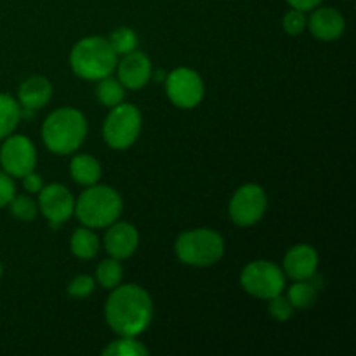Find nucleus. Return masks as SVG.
Wrapping results in <instances>:
<instances>
[{"instance_id":"f257e3e1","label":"nucleus","mask_w":356,"mask_h":356,"mask_svg":"<svg viewBox=\"0 0 356 356\" xmlns=\"http://www.w3.org/2000/svg\"><path fill=\"white\" fill-rule=\"evenodd\" d=\"M104 306L106 322L118 336L138 337L149 327L153 318V301L139 285H122L111 289Z\"/></svg>"},{"instance_id":"f03ea898","label":"nucleus","mask_w":356,"mask_h":356,"mask_svg":"<svg viewBox=\"0 0 356 356\" xmlns=\"http://www.w3.org/2000/svg\"><path fill=\"white\" fill-rule=\"evenodd\" d=\"M87 136V120L75 108H59L42 125L44 145L56 155H70L82 146Z\"/></svg>"},{"instance_id":"7ed1b4c3","label":"nucleus","mask_w":356,"mask_h":356,"mask_svg":"<svg viewBox=\"0 0 356 356\" xmlns=\"http://www.w3.org/2000/svg\"><path fill=\"white\" fill-rule=\"evenodd\" d=\"M73 73L83 80H101L111 75L117 66V54L108 38L86 37L73 45L70 52Z\"/></svg>"},{"instance_id":"20e7f679","label":"nucleus","mask_w":356,"mask_h":356,"mask_svg":"<svg viewBox=\"0 0 356 356\" xmlns=\"http://www.w3.org/2000/svg\"><path fill=\"white\" fill-rule=\"evenodd\" d=\"M122 207L124 204L117 190L103 184H92L87 186L79 200H75L73 214L87 228H106L120 218Z\"/></svg>"},{"instance_id":"39448f33","label":"nucleus","mask_w":356,"mask_h":356,"mask_svg":"<svg viewBox=\"0 0 356 356\" xmlns=\"http://www.w3.org/2000/svg\"><path fill=\"white\" fill-rule=\"evenodd\" d=\"M176 254L181 263L190 266H212L225 254V240L214 229H191L181 233L176 240Z\"/></svg>"},{"instance_id":"423d86ee","label":"nucleus","mask_w":356,"mask_h":356,"mask_svg":"<svg viewBox=\"0 0 356 356\" xmlns=\"http://www.w3.org/2000/svg\"><path fill=\"white\" fill-rule=\"evenodd\" d=\"M141 111L122 101L120 104L111 108L103 125V138L113 149H127L134 145L141 132Z\"/></svg>"},{"instance_id":"0eeeda50","label":"nucleus","mask_w":356,"mask_h":356,"mask_svg":"<svg viewBox=\"0 0 356 356\" xmlns=\"http://www.w3.org/2000/svg\"><path fill=\"white\" fill-rule=\"evenodd\" d=\"M243 291L257 299H271L285 289V273L270 261H252L240 275Z\"/></svg>"},{"instance_id":"6e6552de","label":"nucleus","mask_w":356,"mask_h":356,"mask_svg":"<svg viewBox=\"0 0 356 356\" xmlns=\"http://www.w3.org/2000/svg\"><path fill=\"white\" fill-rule=\"evenodd\" d=\"M268 207L266 193L257 184H243L229 202V218L236 226H252L264 216Z\"/></svg>"},{"instance_id":"1a4fd4ad","label":"nucleus","mask_w":356,"mask_h":356,"mask_svg":"<svg viewBox=\"0 0 356 356\" xmlns=\"http://www.w3.org/2000/svg\"><path fill=\"white\" fill-rule=\"evenodd\" d=\"M165 90L172 104L190 110L204 99V82L195 70L177 68L165 76Z\"/></svg>"},{"instance_id":"9d476101","label":"nucleus","mask_w":356,"mask_h":356,"mask_svg":"<svg viewBox=\"0 0 356 356\" xmlns=\"http://www.w3.org/2000/svg\"><path fill=\"white\" fill-rule=\"evenodd\" d=\"M0 165L10 177H23L35 170L37 152L33 143L24 136H7L0 148Z\"/></svg>"},{"instance_id":"9b49d317","label":"nucleus","mask_w":356,"mask_h":356,"mask_svg":"<svg viewBox=\"0 0 356 356\" xmlns=\"http://www.w3.org/2000/svg\"><path fill=\"white\" fill-rule=\"evenodd\" d=\"M38 207L44 218L51 222L52 228H58L59 225L68 221L75 212V198L70 193L68 188L52 183L42 186V190L38 191Z\"/></svg>"},{"instance_id":"f8f14e48","label":"nucleus","mask_w":356,"mask_h":356,"mask_svg":"<svg viewBox=\"0 0 356 356\" xmlns=\"http://www.w3.org/2000/svg\"><path fill=\"white\" fill-rule=\"evenodd\" d=\"M117 65L118 82L125 89H143L153 76L152 61H149L148 56L139 51L124 54V59Z\"/></svg>"},{"instance_id":"ddd939ff","label":"nucleus","mask_w":356,"mask_h":356,"mask_svg":"<svg viewBox=\"0 0 356 356\" xmlns=\"http://www.w3.org/2000/svg\"><path fill=\"white\" fill-rule=\"evenodd\" d=\"M139 245L138 229L131 222H111L104 235V249L110 257L122 261L131 257Z\"/></svg>"},{"instance_id":"4468645a","label":"nucleus","mask_w":356,"mask_h":356,"mask_svg":"<svg viewBox=\"0 0 356 356\" xmlns=\"http://www.w3.org/2000/svg\"><path fill=\"white\" fill-rule=\"evenodd\" d=\"M318 268V252L308 243L294 245L284 259V273L292 280H309Z\"/></svg>"},{"instance_id":"2eb2a0df","label":"nucleus","mask_w":356,"mask_h":356,"mask_svg":"<svg viewBox=\"0 0 356 356\" xmlns=\"http://www.w3.org/2000/svg\"><path fill=\"white\" fill-rule=\"evenodd\" d=\"M306 26H309V31L318 40L332 42L343 35L346 23H344L343 14L337 9H334V7H320L312 14Z\"/></svg>"},{"instance_id":"dca6fc26","label":"nucleus","mask_w":356,"mask_h":356,"mask_svg":"<svg viewBox=\"0 0 356 356\" xmlns=\"http://www.w3.org/2000/svg\"><path fill=\"white\" fill-rule=\"evenodd\" d=\"M52 97V86L45 76H28L17 90V103L24 110H38L44 108Z\"/></svg>"},{"instance_id":"f3484780","label":"nucleus","mask_w":356,"mask_h":356,"mask_svg":"<svg viewBox=\"0 0 356 356\" xmlns=\"http://www.w3.org/2000/svg\"><path fill=\"white\" fill-rule=\"evenodd\" d=\"M70 174L75 183L82 186H92L101 177V163L94 156L82 153V155L73 156L70 163Z\"/></svg>"},{"instance_id":"a211bd4d","label":"nucleus","mask_w":356,"mask_h":356,"mask_svg":"<svg viewBox=\"0 0 356 356\" xmlns=\"http://www.w3.org/2000/svg\"><path fill=\"white\" fill-rule=\"evenodd\" d=\"M70 249L79 259H92L99 250V238L92 228H79L70 238Z\"/></svg>"},{"instance_id":"6ab92c4d","label":"nucleus","mask_w":356,"mask_h":356,"mask_svg":"<svg viewBox=\"0 0 356 356\" xmlns=\"http://www.w3.org/2000/svg\"><path fill=\"white\" fill-rule=\"evenodd\" d=\"M21 120V106L9 94H0V139L14 132Z\"/></svg>"},{"instance_id":"aec40b11","label":"nucleus","mask_w":356,"mask_h":356,"mask_svg":"<svg viewBox=\"0 0 356 356\" xmlns=\"http://www.w3.org/2000/svg\"><path fill=\"white\" fill-rule=\"evenodd\" d=\"M96 96L103 106L113 108L120 104L125 97V87L118 82V79H111L110 75L99 80L96 87Z\"/></svg>"},{"instance_id":"412c9836","label":"nucleus","mask_w":356,"mask_h":356,"mask_svg":"<svg viewBox=\"0 0 356 356\" xmlns=\"http://www.w3.org/2000/svg\"><path fill=\"white\" fill-rule=\"evenodd\" d=\"M287 299L294 308L308 309L316 302L318 292H316L315 285L309 284L308 280H296V284L289 289Z\"/></svg>"},{"instance_id":"4be33fe9","label":"nucleus","mask_w":356,"mask_h":356,"mask_svg":"<svg viewBox=\"0 0 356 356\" xmlns=\"http://www.w3.org/2000/svg\"><path fill=\"white\" fill-rule=\"evenodd\" d=\"M104 356H146L149 355L148 348L139 343L132 336H122L120 339L113 341L103 350Z\"/></svg>"},{"instance_id":"5701e85b","label":"nucleus","mask_w":356,"mask_h":356,"mask_svg":"<svg viewBox=\"0 0 356 356\" xmlns=\"http://www.w3.org/2000/svg\"><path fill=\"white\" fill-rule=\"evenodd\" d=\"M122 264L120 261L115 259V257H110V259L101 261L99 266L96 270V280L99 282L101 287L104 289H115L122 280Z\"/></svg>"},{"instance_id":"b1692460","label":"nucleus","mask_w":356,"mask_h":356,"mask_svg":"<svg viewBox=\"0 0 356 356\" xmlns=\"http://www.w3.org/2000/svg\"><path fill=\"white\" fill-rule=\"evenodd\" d=\"M108 44L111 45V49H113L117 56L129 54V52L138 49V35L131 28L120 26L111 31V35L108 37Z\"/></svg>"},{"instance_id":"393cba45","label":"nucleus","mask_w":356,"mask_h":356,"mask_svg":"<svg viewBox=\"0 0 356 356\" xmlns=\"http://www.w3.org/2000/svg\"><path fill=\"white\" fill-rule=\"evenodd\" d=\"M9 207L14 218L19 219V221L30 222L33 221L35 216H37V204H35L30 197H23V195L16 197V195H14L13 200L9 202Z\"/></svg>"},{"instance_id":"a878e982","label":"nucleus","mask_w":356,"mask_h":356,"mask_svg":"<svg viewBox=\"0 0 356 356\" xmlns=\"http://www.w3.org/2000/svg\"><path fill=\"white\" fill-rule=\"evenodd\" d=\"M294 309L296 308L291 305V301L282 294H277L271 299H268V312L278 322H287L294 315Z\"/></svg>"},{"instance_id":"bb28decb","label":"nucleus","mask_w":356,"mask_h":356,"mask_svg":"<svg viewBox=\"0 0 356 356\" xmlns=\"http://www.w3.org/2000/svg\"><path fill=\"white\" fill-rule=\"evenodd\" d=\"M96 289V280L89 275H80V277H75L68 285V294L72 298H87L90 296Z\"/></svg>"},{"instance_id":"cd10ccee","label":"nucleus","mask_w":356,"mask_h":356,"mask_svg":"<svg viewBox=\"0 0 356 356\" xmlns=\"http://www.w3.org/2000/svg\"><path fill=\"white\" fill-rule=\"evenodd\" d=\"M308 24V19H306L305 13L298 9L289 10L284 16V21H282V26H284V31L289 35H299Z\"/></svg>"},{"instance_id":"c85d7f7f","label":"nucleus","mask_w":356,"mask_h":356,"mask_svg":"<svg viewBox=\"0 0 356 356\" xmlns=\"http://www.w3.org/2000/svg\"><path fill=\"white\" fill-rule=\"evenodd\" d=\"M14 195H16V188H14L13 177L3 172V170H0V209L9 205Z\"/></svg>"},{"instance_id":"c756f323","label":"nucleus","mask_w":356,"mask_h":356,"mask_svg":"<svg viewBox=\"0 0 356 356\" xmlns=\"http://www.w3.org/2000/svg\"><path fill=\"white\" fill-rule=\"evenodd\" d=\"M21 179H23L24 190H26L28 193H38V191L42 190V186H44V181H42V177L38 176L35 170L28 172L26 176H23Z\"/></svg>"},{"instance_id":"7c9ffc66","label":"nucleus","mask_w":356,"mask_h":356,"mask_svg":"<svg viewBox=\"0 0 356 356\" xmlns=\"http://www.w3.org/2000/svg\"><path fill=\"white\" fill-rule=\"evenodd\" d=\"M291 3L292 9H298L306 13V10H313L322 3V0H287Z\"/></svg>"},{"instance_id":"2f4dec72","label":"nucleus","mask_w":356,"mask_h":356,"mask_svg":"<svg viewBox=\"0 0 356 356\" xmlns=\"http://www.w3.org/2000/svg\"><path fill=\"white\" fill-rule=\"evenodd\" d=\"M2 271H3V270H2V264H0V277H2Z\"/></svg>"}]
</instances>
